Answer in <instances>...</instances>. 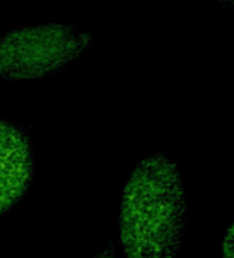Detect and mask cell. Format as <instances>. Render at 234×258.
I'll use <instances>...</instances> for the list:
<instances>
[{
    "label": "cell",
    "instance_id": "cell-1",
    "mask_svg": "<svg viewBox=\"0 0 234 258\" xmlns=\"http://www.w3.org/2000/svg\"><path fill=\"white\" fill-rule=\"evenodd\" d=\"M186 231L184 187L177 164L145 158L124 187L119 237L127 258H175Z\"/></svg>",
    "mask_w": 234,
    "mask_h": 258
},
{
    "label": "cell",
    "instance_id": "cell-2",
    "mask_svg": "<svg viewBox=\"0 0 234 258\" xmlns=\"http://www.w3.org/2000/svg\"><path fill=\"white\" fill-rule=\"evenodd\" d=\"M90 44V35L61 25L20 28L0 35V79H38L60 72Z\"/></svg>",
    "mask_w": 234,
    "mask_h": 258
},
{
    "label": "cell",
    "instance_id": "cell-3",
    "mask_svg": "<svg viewBox=\"0 0 234 258\" xmlns=\"http://www.w3.org/2000/svg\"><path fill=\"white\" fill-rule=\"evenodd\" d=\"M34 178V154L20 127L0 120V216L28 193Z\"/></svg>",
    "mask_w": 234,
    "mask_h": 258
},
{
    "label": "cell",
    "instance_id": "cell-4",
    "mask_svg": "<svg viewBox=\"0 0 234 258\" xmlns=\"http://www.w3.org/2000/svg\"><path fill=\"white\" fill-rule=\"evenodd\" d=\"M222 258H234V234L232 225L228 226L225 237L222 240Z\"/></svg>",
    "mask_w": 234,
    "mask_h": 258
},
{
    "label": "cell",
    "instance_id": "cell-5",
    "mask_svg": "<svg viewBox=\"0 0 234 258\" xmlns=\"http://www.w3.org/2000/svg\"><path fill=\"white\" fill-rule=\"evenodd\" d=\"M96 258H109V256H106V255H100V256H96Z\"/></svg>",
    "mask_w": 234,
    "mask_h": 258
}]
</instances>
